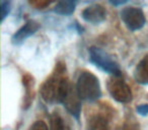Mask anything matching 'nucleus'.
Returning a JSON list of instances; mask_svg holds the SVG:
<instances>
[{
  "label": "nucleus",
  "instance_id": "nucleus-8",
  "mask_svg": "<svg viewBox=\"0 0 148 130\" xmlns=\"http://www.w3.org/2000/svg\"><path fill=\"white\" fill-rule=\"evenodd\" d=\"M82 19L86 23L97 25L106 21L107 17V11L105 7L99 4H92L87 6L84 10L82 11Z\"/></svg>",
  "mask_w": 148,
  "mask_h": 130
},
{
  "label": "nucleus",
  "instance_id": "nucleus-16",
  "mask_svg": "<svg viewBox=\"0 0 148 130\" xmlns=\"http://www.w3.org/2000/svg\"><path fill=\"white\" fill-rule=\"evenodd\" d=\"M109 2L114 6H120L128 2V0H109Z\"/></svg>",
  "mask_w": 148,
  "mask_h": 130
},
{
  "label": "nucleus",
  "instance_id": "nucleus-6",
  "mask_svg": "<svg viewBox=\"0 0 148 130\" xmlns=\"http://www.w3.org/2000/svg\"><path fill=\"white\" fill-rule=\"evenodd\" d=\"M81 101L78 93L76 91V87H73L70 85L67 93L65 94L61 104L66 110L73 116L76 120H79L81 113Z\"/></svg>",
  "mask_w": 148,
  "mask_h": 130
},
{
  "label": "nucleus",
  "instance_id": "nucleus-9",
  "mask_svg": "<svg viewBox=\"0 0 148 130\" xmlns=\"http://www.w3.org/2000/svg\"><path fill=\"white\" fill-rule=\"evenodd\" d=\"M134 78L140 85H148V54L137 64L134 70Z\"/></svg>",
  "mask_w": 148,
  "mask_h": 130
},
{
  "label": "nucleus",
  "instance_id": "nucleus-11",
  "mask_svg": "<svg viewBox=\"0 0 148 130\" xmlns=\"http://www.w3.org/2000/svg\"><path fill=\"white\" fill-rule=\"evenodd\" d=\"M88 127L90 129H105L108 128V122L103 117H95L88 124Z\"/></svg>",
  "mask_w": 148,
  "mask_h": 130
},
{
  "label": "nucleus",
  "instance_id": "nucleus-1",
  "mask_svg": "<svg viewBox=\"0 0 148 130\" xmlns=\"http://www.w3.org/2000/svg\"><path fill=\"white\" fill-rule=\"evenodd\" d=\"M76 91L82 101L95 102L101 97L99 78L89 71H83L80 73L76 83Z\"/></svg>",
  "mask_w": 148,
  "mask_h": 130
},
{
  "label": "nucleus",
  "instance_id": "nucleus-7",
  "mask_svg": "<svg viewBox=\"0 0 148 130\" xmlns=\"http://www.w3.org/2000/svg\"><path fill=\"white\" fill-rule=\"evenodd\" d=\"M41 28V25H40L38 21H27L14 35L11 38V42H12L13 45H21L23 42L27 39H29V37H32L33 35H35L39 29Z\"/></svg>",
  "mask_w": 148,
  "mask_h": 130
},
{
  "label": "nucleus",
  "instance_id": "nucleus-10",
  "mask_svg": "<svg viewBox=\"0 0 148 130\" xmlns=\"http://www.w3.org/2000/svg\"><path fill=\"white\" fill-rule=\"evenodd\" d=\"M77 2L78 0H60L54 11L61 15H71L75 10Z\"/></svg>",
  "mask_w": 148,
  "mask_h": 130
},
{
  "label": "nucleus",
  "instance_id": "nucleus-14",
  "mask_svg": "<svg viewBox=\"0 0 148 130\" xmlns=\"http://www.w3.org/2000/svg\"><path fill=\"white\" fill-rule=\"evenodd\" d=\"M136 111L139 115L141 116H147L148 115V104H143L136 108Z\"/></svg>",
  "mask_w": 148,
  "mask_h": 130
},
{
  "label": "nucleus",
  "instance_id": "nucleus-12",
  "mask_svg": "<svg viewBox=\"0 0 148 130\" xmlns=\"http://www.w3.org/2000/svg\"><path fill=\"white\" fill-rule=\"evenodd\" d=\"M51 128L52 129H65L66 125L64 124V121L58 113H54V115L51 116Z\"/></svg>",
  "mask_w": 148,
  "mask_h": 130
},
{
  "label": "nucleus",
  "instance_id": "nucleus-5",
  "mask_svg": "<svg viewBox=\"0 0 148 130\" xmlns=\"http://www.w3.org/2000/svg\"><path fill=\"white\" fill-rule=\"evenodd\" d=\"M121 19L125 25L132 32L139 31L145 25L146 19L142 9L138 7H126L121 11Z\"/></svg>",
  "mask_w": 148,
  "mask_h": 130
},
{
  "label": "nucleus",
  "instance_id": "nucleus-3",
  "mask_svg": "<svg viewBox=\"0 0 148 130\" xmlns=\"http://www.w3.org/2000/svg\"><path fill=\"white\" fill-rule=\"evenodd\" d=\"M89 58L90 61L103 71L115 76H122V70L119 64L103 49L91 47L89 49Z\"/></svg>",
  "mask_w": 148,
  "mask_h": 130
},
{
  "label": "nucleus",
  "instance_id": "nucleus-15",
  "mask_svg": "<svg viewBox=\"0 0 148 130\" xmlns=\"http://www.w3.org/2000/svg\"><path fill=\"white\" fill-rule=\"evenodd\" d=\"M29 129H48V125L44 121H37L29 127Z\"/></svg>",
  "mask_w": 148,
  "mask_h": 130
},
{
  "label": "nucleus",
  "instance_id": "nucleus-2",
  "mask_svg": "<svg viewBox=\"0 0 148 130\" xmlns=\"http://www.w3.org/2000/svg\"><path fill=\"white\" fill-rule=\"evenodd\" d=\"M70 87V83L61 76H53L44 83L41 89L43 99L47 103H61Z\"/></svg>",
  "mask_w": 148,
  "mask_h": 130
},
{
  "label": "nucleus",
  "instance_id": "nucleus-13",
  "mask_svg": "<svg viewBox=\"0 0 148 130\" xmlns=\"http://www.w3.org/2000/svg\"><path fill=\"white\" fill-rule=\"evenodd\" d=\"M11 10V0H1V21H3Z\"/></svg>",
  "mask_w": 148,
  "mask_h": 130
},
{
  "label": "nucleus",
  "instance_id": "nucleus-4",
  "mask_svg": "<svg viewBox=\"0 0 148 130\" xmlns=\"http://www.w3.org/2000/svg\"><path fill=\"white\" fill-rule=\"evenodd\" d=\"M107 87L111 97L118 103L127 104L132 101L133 95L131 89L123 79H121V76L113 75V77L108 80Z\"/></svg>",
  "mask_w": 148,
  "mask_h": 130
}]
</instances>
